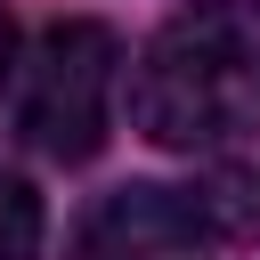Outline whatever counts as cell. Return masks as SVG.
Masks as SVG:
<instances>
[{"mask_svg": "<svg viewBox=\"0 0 260 260\" xmlns=\"http://www.w3.org/2000/svg\"><path fill=\"white\" fill-rule=\"evenodd\" d=\"M130 122L171 154H203L260 130V0L179 8L130 65Z\"/></svg>", "mask_w": 260, "mask_h": 260, "instance_id": "obj_1", "label": "cell"}, {"mask_svg": "<svg viewBox=\"0 0 260 260\" xmlns=\"http://www.w3.org/2000/svg\"><path fill=\"white\" fill-rule=\"evenodd\" d=\"M260 228V171H211L195 187H122L89 219L98 260H187Z\"/></svg>", "mask_w": 260, "mask_h": 260, "instance_id": "obj_2", "label": "cell"}, {"mask_svg": "<svg viewBox=\"0 0 260 260\" xmlns=\"http://www.w3.org/2000/svg\"><path fill=\"white\" fill-rule=\"evenodd\" d=\"M114 81H122V41L106 24H89V16L49 24L24 65V106H16L24 138L49 162H89L114 122Z\"/></svg>", "mask_w": 260, "mask_h": 260, "instance_id": "obj_3", "label": "cell"}, {"mask_svg": "<svg viewBox=\"0 0 260 260\" xmlns=\"http://www.w3.org/2000/svg\"><path fill=\"white\" fill-rule=\"evenodd\" d=\"M32 252H41V195L16 171H0V260H32Z\"/></svg>", "mask_w": 260, "mask_h": 260, "instance_id": "obj_4", "label": "cell"}, {"mask_svg": "<svg viewBox=\"0 0 260 260\" xmlns=\"http://www.w3.org/2000/svg\"><path fill=\"white\" fill-rule=\"evenodd\" d=\"M8 65H16V24H8V8H0V89H8Z\"/></svg>", "mask_w": 260, "mask_h": 260, "instance_id": "obj_5", "label": "cell"}]
</instances>
